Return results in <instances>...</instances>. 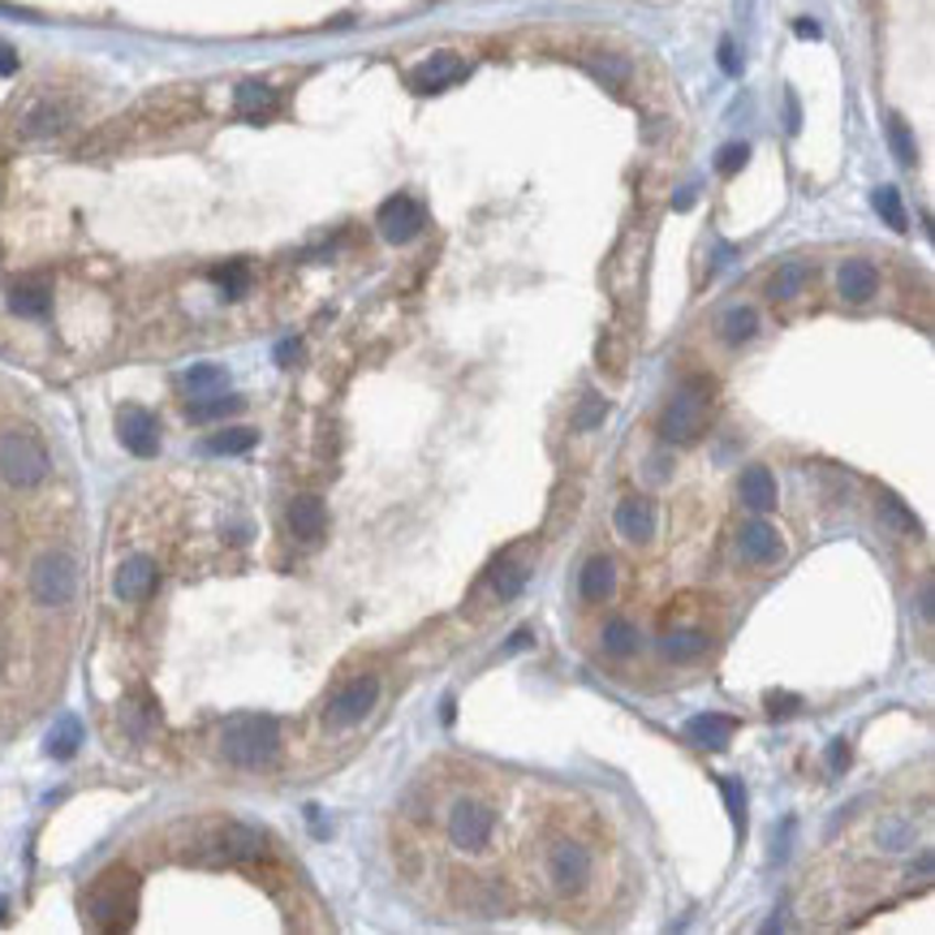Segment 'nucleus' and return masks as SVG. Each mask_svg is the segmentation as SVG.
<instances>
[{
	"label": "nucleus",
	"instance_id": "1",
	"mask_svg": "<svg viewBox=\"0 0 935 935\" xmlns=\"http://www.w3.org/2000/svg\"><path fill=\"white\" fill-rule=\"evenodd\" d=\"M280 751V729L272 715L246 712L233 715L221 733V755L233 763V767H246V772H259L267 767Z\"/></svg>",
	"mask_w": 935,
	"mask_h": 935
},
{
	"label": "nucleus",
	"instance_id": "2",
	"mask_svg": "<svg viewBox=\"0 0 935 935\" xmlns=\"http://www.w3.org/2000/svg\"><path fill=\"white\" fill-rule=\"evenodd\" d=\"M712 393L715 384L708 375L681 380V389L672 393V401L665 405V418H660V436H665L668 445H694L703 436V423H708V410H712Z\"/></svg>",
	"mask_w": 935,
	"mask_h": 935
},
{
	"label": "nucleus",
	"instance_id": "3",
	"mask_svg": "<svg viewBox=\"0 0 935 935\" xmlns=\"http://www.w3.org/2000/svg\"><path fill=\"white\" fill-rule=\"evenodd\" d=\"M134 910H138V884L126 871H113V875H99L95 889L87 896V914L95 927L104 932H121L134 923Z\"/></svg>",
	"mask_w": 935,
	"mask_h": 935
},
{
	"label": "nucleus",
	"instance_id": "4",
	"mask_svg": "<svg viewBox=\"0 0 935 935\" xmlns=\"http://www.w3.org/2000/svg\"><path fill=\"white\" fill-rule=\"evenodd\" d=\"M543 875L561 896H574V892L591 884L595 858H591V849L582 846L578 837H556L552 846L543 849Z\"/></svg>",
	"mask_w": 935,
	"mask_h": 935
},
{
	"label": "nucleus",
	"instance_id": "5",
	"mask_svg": "<svg viewBox=\"0 0 935 935\" xmlns=\"http://www.w3.org/2000/svg\"><path fill=\"white\" fill-rule=\"evenodd\" d=\"M0 479L9 488H40L47 479V448L31 432H9L0 440Z\"/></svg>",
	"mask_w": 935,
	"mask_h": 935
},
{
	"label": "nucleus",
	"instance_id": "6",
	"mask_svg": "<svg viewBox=\"0 0 935 935\" xmlns=\"http://www.w3.org/2000/svg\"><path fill=\"white\" fill-rule=\"evenodd\" d=\"M31 595L44 608H65L78 595V561L70 552H44L31 565Z\"/></svg>",
	"mask_w": 935,
	"mask_h": 935
},
{
	"label": "nucleus",
	"instance_id": "7",
	"mask_svg": "<svg viewBox=\"0 0 935 935\" xmlns=\"http://www.w3.org/2000/svg\"><path fill=\"white\" fill-rule=\"evenodd\" d=\"M496 832V810L484 798H457L448 806V841L466 853H479L491 846Z\"/></svg>",
	"mask_w": 935,
	"mask_h": 935
},
{
	"label": "nucleus",
	"instance_id": "8",
	"mask_svg": "<svg viewBox=\"0 0 935 935\" xmlns=\"http://www.w3.org/2000/svg\"><path fill=\"white\" fill-rule=\"evenodd\" d=\"M380 233H384V242H393V246H405V242H414L418 233H423V224H427V212H423V203L418 199H410V194H393V199H384L380 203Z\"/></svg>",
	"mask_w": 935,
	"mask_h": 935
},
{
	"label": "nucleus",
	"instance_id": "9",
	"mask_svg": "<svg viewBox=\"0 0 935 935\" xmlns=\"http://www.w3.org/2000/svg\"><path fill=\"white\" fill-rule=\"evenodd\" d=\"M466 78H470V65L457 52H432L427 61H418L410 70V87L418 91V95H440V91L457 87Z\"/></svg>",
	"mask_w": 935,
	"mask_h": 935
},
{
	"label": "nucleus",
	"instance_id": "10",
	"mask_svg": "<svg viewBox=\"0 0 935 935\" xmlns=\"http://www.w3.org/2000/svg\"><path fill=\"white\" fill-rule=\"evenodd\" d=\"M375 699H380V681H375L371 672L346 681V686L332 694V703H328V724H332V729H350V724H358L362 715H371Z\"/></svg>",
	"mask_w": 935,
	"mask_h": 935
},
{
	"label": "nucleus",
	"instance_id": "11",
	"mask_svg": "<svg viewBox=\"0 0 935 935\" xmlns=\"http://www.w3.org/2000/svg\"><path fill=\"white\" fill-rule=\"evenodd\" d=\"M117 436H121V445L130 448L134 457H156V453H160V423H156V414L142 410V405H121V414H117Z\"/></svg>",
	"mask_w": 935,
	"mask_h": 935
},
{
	"label": "nucleus",
	"instance_id": "12",
	"mask_svg": "<svg viewBox=\"0 0 935 935\" xmlns=\"http://www.w3.org/2000/svg\"><path fill=\"white\" fill-rule=\"evenodd\" d=\"M267 849V837L251 824H224L212 837V858L216 862H251Z\"/></svg>",
	"mask_w": 935,
	"mask_h": 935
},
{
	"label": "nucleus",
	"instance_id": "13",
	"mask_svg": "<svg viewBox=\"0 0 935 935\" xmlns=\"http://www.w3.org/2000/svg\"><path fill=\"white\" fill-rule=\"evenodd\" d=\"M737 552H742V561H751V565H776V561L785 556V543H780L776 527L751 518V522L737 527Z\"/></svg>",
	"mask_w": 935,
	"mask_h": 935
},
{
	"label": "nucleus",
	"instance_id": "14",
	"mask_svg": "<svg viewBox=\"0 0 935 935\" xmlns=\"http://www.w3.org/2000/svg\"><path fill=\"white\" fill-rule=\"evenodd\" d=\"M156 561L151 556H130V561H121V570L113 574V591H117V599L121 604H142V599H151V591H156Z\"/></svg>",
	"mask_w": 935,
	"mask_h": 935
},
{
	"label": "nucleus",
	"instance_id": "15",
	"mask_svg": "<svg viewBox=\"0 0 935 935\" xmlns=\"http://www.w3.org/2000/svg\"><path fill=\"white\" fill-rule=\"evenodd\" d=\"M613 522H617V534L629 539V543H647L651 534H656V504L647 500V496H625L621 504H617V513H613Z\"/></svg>",
	"mask_w": 935,
	"mask_h": 935
},
{
	"label": "nucleus",
	"instance_id": "16",
	"mask_svg": "<svg viewBox=\"0 0 935 935\" xmlns=\"http://www.w3.org/2000/svg\"><path fill=\"white\" fill-rule=\"evenodd\" d=\"M837 289H841L846 302L862 307V302H871L880 294V272H875L871 259H846L841 272H837Z\"/></svg>",
	"mask_w": 935,
	"mask_h": 935
},
{
	"label": "nucleus",
	"instance_id": "17",
	"mask_svg": "<svg viewBox=\"0 0 935 935\" xmlns=\"http://www.w3.org/2000/svg\"><path fill=\"white\" fill-rule=\"evenodd\" d=\"M9 311L18 315V319H44V315L52 311V289H47V280H40V276L13 280V285H9Z\"/></svg>",
	"mask_w": 935,
	"mask_h": 935
},
{
	"label": "nucleus",
	"instance_id": "18",
	"mask_svg": "<svg viewBox=\"0 0 935 935\" xmlns=\"http://www.w3.org/2000/svg\"><path fill=\"white\" fill-rule=\"evenodd\" d=\"M70 121H74L70 104H61V99H40L35 108H26L22 134H26V138H56Z\"/></svg>",
	"mask_w": 935,
	"mask_h": 935
},
{
	"label": "nucleus",
	"instance_id": "19",
	"mask_svg": "<svg viewBox=\"0 0 935 935\" xmlns=\"http://www.w3.org/2000/svg\"><path fill=\"white\" fill-rule=\"evenodd\" d=\"M578 591L586 604H608L613 591H617V570H613V561H608V556H591V561L582 565Z\"/></svg>",
	"mask_w": 935,
	"mask_h": 935
},
{
	"label": "nucleus",
	"instance_id": "20",
	"mask_svg": "<svg viewBox=\"0 0 935 935\" xmlns=\"http://www.w3.org/2000/svg\"><path fill=\"white\" fill-rule=\"evenodd\" d=\"M733 733H737V724H733L729 715L703 712V715H690V720H686V737L699 742V746H708V751H724V746L733 742Z\"/></svg>",
	"mask_w": 935,
	"mask_h": 935
},
{
	"label": "nucleus",
	"instance_id": "21",
	"mask_svg": "<svg viewBox=\"0 0 935 935\" xmlns=\"http://www.w3.org/2000/svg\"><path fill=\"white\" fill-rule=\"evenodd\" d=\"M737 496H742V504L755 509V513L776 509V479H772V470H767V466H746L742 479H737Z\"/></svg>",
	"mask_w": 935,
	"mask_h": 935
},
{
	"label": "nucleus",
	"instance_id": "22",
	"mask_svg": "<svg viewBox=\"0 0 935 935\" xmlns=\"http://www.w3.org/2000/svg\"><path fill=\"white\" fill-rule=\"evenodd\" d=\"M276 91L267 87V83H259V78H246V83H237V91H233V108L246 117V121H267L272 113H276Z\"/></svg>",
	"mask_w": 935,
	"mask_h": 935
},
{
	"label": "nucleus",
	"instance_id": "23",
	"mask_svg": "<svg viewBox=\"0 0 935 935\" xmlns=\"http://www.w3.org/2000/svg\"><path fill=\"white\" fill-rule=\"evenodd\" d=\"M289 531L298 534L302 543H315L323 527H328V513H323V500L319 496H298V500H289Z\"/></svg>",
	"mask_w": 935,
	"mask_h": 935
},
{
	"label": "nucleus",
	"instance_id": "24",
	"mask_svg": "<svg viewBox=\"0 0 935 935\" xmlns=\"http://www.w3.org/2000/svg\"><path fill=\"white\" fill-rule=\"evenodd\" d=\"M875 846L884 849V853H905V849H914V819H905V815H884V819L875 824Z\"/></svg>",
	"mask_w": 935,
	"mask_h": 935
},
{
	"label": "nucleus",
	"instance_id": "25",
	"mask_svg": "<svg viewBox=\"0 0 935 935\" xmlns=\"http://www.w3.org/2000/svg\"><path fill=\"white\" fill-rule=\"evenodd\" d=\"M810 285V264H801V259H789V264H780L772 272V298L776 302H789V298H798L801 289Z\"/></svg>",
	"mask_w": 935,
	"mask_h": 935
},
{
	"label": "nucleus",
	"instance_id": "26",
	"mask_svg": "<svg viewBox=\"0 0 935 935\" xmlns=\"http://www.w3.org/2000/svg\"><path fill=\"white\" fill-rule=\"evenodd\" d=\"M755 332H758L755 307H729V311L720 315V337H724L729 346H742V341H751Z\"/></svg>",
	"mask_w": 935,
	"mask_h": 935
},
{
	"label": "nucleus",
	"instance_id": "27",
	"mask_svg": "<svg viewBox=\"0 0 935 935\" xmlns=\"http://www.w3.org/2000/svg\"><path fill=\"white\" fill-rule=\"evenodd\" d=\"M78 746H83V724H78L74 715H61V720L52 724V733H47V755L74 758L78 755Z\"/></svg>",
	"mask_w": 935,
	"mask_h": 935
},
{
	"label": "nucleus",
	"instance_id": "28",
	"mask_svg": "<svg viewBox=\"0 0 935 935\" xmlns=\"http://www.w3.org/2000/svg\"><path fill=\"white\" fill-rule=\"evenodd\" d=\"M527 578H531V570H527V561H500L496 570H491V595L496 599H513L522 586H527Z\"/></svg>",
	"mask_w": 935,
	"mask_h": 935
},
{
	"label": "nucleus",
	"instance_id": "29",
	"mask_svg": "<svg viewBox=\"0 0 935 935\" xmlns=\"http://www.w3.org/2000/svg\"><path fill=\"white\" fill-rule=\"evenodd\" d=\"M224 366H216V362H199V366H190L185 375H181V384H185V393L190 397H208V393H221L224 389Z\"/></svg>",
	"mask_w": 935,
	"mask_h": 935
},
{
	"label": "nucleus",
	"instance_id": "30",
	"mask_svg": "<svg viewBox=\"0 0 935 935\" xmlns=\"http://www.w3.org/2000/svg\"><path fill=\"white\" fill-rule=\"evenodd\" d=\"M660 647H665L668 660H694L708 647V634L703 629H668L660 638Z\"/></svg>",
	"mask_w": 935,
	"mask_h": 935
},
{
	"label": "nucleus",
	"instance_id": "31",
	"mask_svg": "<svg viewBox=\"0 0 935 935\" xmlns=\"http://www.w3.org/2000/svg\"><path fill=\"white\" fill-rule=\"evenodd\" d=\"M242 410V397L233 393H208V397H194L190 401V418L194 423H212V418H229Z\"/></svg>",
	"mask_w": 935,
	"mask_h": 935
},
{
	"label": "nucleus",
	"instance_id": "32",
	"mask_svg": "<svg viewBox=\"0 0 935 935\" xmlns=\"http://www.w3.org/2000/svg\"><path fill=\"white\" fill-rule=\"evenodd\" d=\"M604 651L608 656H634L638 651V629L634 621H625V617H613V621L604 625Z\"/></svg>",
	"mask_w": 935,
	"mask_h": 935
},
{
	"label": "nucleus",
	"instance_id": "33",
	"mask_svg": "<svg viewBox=\"0 0 935 935\" xmlns=\"http://www.w3.org/2000/svg\"><path fill=\"white\" fill-rule=\"evenodd\" d=\"M255 440H259V432H251V427H229V432H216V436L208 440V453H216V457H233V453L255 448Z\"/></svg>",
	"mask_w": 935,
	"mask_h": 935
},
{
	"label": "nucleus",
	"instance_id": "34",
	"mask_svg": "<svg viewBox=\"0 0 935 935\" xmlns=\"http://www.w3.org/2000/svg\"><path fill=\"white\" fill-rule=\"evenodd\" d=\"M875 212H880L884 224L896 229V233H905V229H910V216H905V203H901L896 185H880V190H875Z\"/></svg>",
	"mask_w": 935,
	"mask_h": 935
},
{
	"label": "nucleus",
	"instance_id": "35",
	"mask_svg": "<svg viewBox=\"0 0 935 935\" xmlns=\"http://www.w3.org/2000/svg\"><path fill=\"white\" fill-rule=\"evenodd\" d=\"M212 280L221 285L224 298H242L246 289H251V267L242 264V259H233V264H224L212 272Z\"/></svg>",
	"mask_w": 935,
	"mask_h": 935
},
{
	"label": "nucleus",
	"instance_id": "36",
	"mask_svg": "<svg viewBox=\"0 0 935 935\" xmlns=\"http://www.w3.org/2000/svg\"><path fill=\"white\" fill-rule=\"evenodd\" d=\"M889 142H892V156H896V164L914 169V160H918V147H914V134H910V126H905L901 117H889Z\"/></svg>",
	"mask_w": 935,
	"mask_h": 935
},
{
	"label": "nucleus",
	"instance_id": "37",
	"mask_svg": "<svg viewBox=\"0 0 935 935\" xmlns=\"http://www.w3.org/2000/svg\"><path fill=\"white\" fill-rule=\"evenodd\" d=\"M604 418H608V401L599 397V393H586L578 414H574V432H595Z\"/></svg>",
	"mask_w": 935,
	"mask_h": 935
},
{
	"label": "nucleus",
	"instance_id": "38",
	"mask_svg": "<svg viewBox=\"0 0 935 935\" xmlns=\"http://www.w3.org/2000/svg\"><path fill=\"white\" fill-rule=\"evenodd\" d=\"M880 509H884V518H889L896 531H905V534H918V518L896 500V496H880Z\"/></svg>",
	"mask_w": 935,
	"mask_h": 935
},
{
	"label": "nucleus",
	"instance_id": "39",
	"mask_svg": "<svg viewBox=\"0 0 935 935\" xmlns=\"http://www.w3.org/2000/svg\"><path fill=\"white\" fill-rule=\"evenodd\" d=\"M121 715H126V733H130L134 742H142V737L151 733V724H156V708H138V703H130Z\"/></svg>",
	"mask_w": 935,
	"mask_h": 935
},
{
	"label": "nucleus",
	"instance_id": "40",
	"mask_svg": "<svg viewBox=\"0 0 935 935\" xmlns=\"http://www.w3.org/2000/svg\"><path fill=\"white\" fill-rule=\"evenodd\" d=\"M720 789H724V801H729V815H733L737 832H746V794H742V785L729 776V780H720Z\"/></svg>",
	"mask_w": 935,
	"mask_h": 935
},
{
	"label": "nucleus",
	"instance_id": "41",
	"mask_svg": "<svg viewBox=\"0 0 935 935\" xmlns=\"http://www.w3.org/2000/svg\"><path fill=\"white\" fill-rule=\"evenodd\" d=\"M746 160H751V147H746V142H729V147L715 156V169H720L724 178H733V173H737Z\"/></svg>",
	"mask_w": 935,
	"mask_h": 935
},
{
	"label": "nucleus",
	"instance_id": "42",
	"mask_svg": "<svg viewBox=\"0 0 935 935\" xmlns=\"http://www.w3.org/2000/svg\"><path fill=\"white\" fill-rule=\"evenodd\" d=\"M846 767H849V742L846 737H837V742L828 746V772H837V776H841Z\"/></svg>",
	"mask_w": 935,
	"mask_h": 935
},
{
	"label": "nucleus",
	"instance_id": "43",
	"mask_svg": "<svg viewBox=\"0 0 935 935\" xmlns=\"http://www.w3.org/2000/svg\"><path fill=\"white\" fill-rule=\"evenodd\" d=\"M720 70H724L729 78H737V74H742V61H737V44H733V40H724V44H720Z\"/></svg>",
	"mask_w": 935,
	"mask_h": 935
},
{
	"label": "nucleus",
	"instance_id": "44",
	"mask_svg": "<svg viewBox=\"0 0 935 935\" xmlns=\"http://www.w3.org/2000/svg\"><path fill=\"white\" fill-rule=\"evenodd\" d=\"M9 74H18V52H13V44L0 40V78H9Z\"/></svg>",
	"mask_w": 935,
	"mask_h": 935
},
{
	"label": "nucleus",
	"instance_id": "45",
	"mask_svg": "<svg viewBox=\"0 0 935 935\" xmlns=\"http://www.w3.org/2000/svg\"><path fill=\"white\" fill-rule=\"evenodd\" d=\"M794 31H798L801 40H819V22H810V18H798Z\"/></svg>",
	"mask_w": 935,
	"mask_h": 935
},
{
	"label": "nucleus",
	"instance_id": "46",
	"mask_svg": "<svg viewBox=\"0 0 935 935\" xmlns=\"http://www.w3.org/2000/svg\"><path fill=\"white\" fill-rule=\"evenodd\" d=\"M294 354H298V341H280V346H276V358H280V362H289Z\"/></svg>",
	"mask_w": 935,
	"mask_h": 935
},
{
	"label": "nucleus",
	"instance_id": "47",
	"mask_svg": "<svg viewBox=\"0 0 935 935\" xmlns=\"http://www.w3.org/2000/svg\"><path fill=\"white\" fill-rule=\"evenodd\" d=\"M522 647H531V634H527V629H518V634H513V642H509V651H522Z\"/></svg>",
	"mask_w": 935,
	"mask_h": 935
},
{
	"label": "nucleus",
	"instance_id": "48",
	"mask_svg": "<svg viewBox=\"0 0 935 935\" xmlns=\"http://www.w3.org/2000/svg\"><path fill=\"white\" fill-rule=\"evenodd\" d=\"M789 130H798V99L789 95Z\"/></svg>",
	"mask_w": 935,
	"mask_h": 935
},
{
	"label": "nucleus",
	"instance_id": "49",
	"mask_svg": "<svg viewBox=\"0 0 935 935\" xmlns=\"http://www.w3.org/2000/svg\"><path fill=\"white\" fill-rule=\"evenodd\" d=\"M0 660H4V656H0Z\"/></svg>",
	"mask_w": 935,
	"mask_h": 935
}]
</instances>
